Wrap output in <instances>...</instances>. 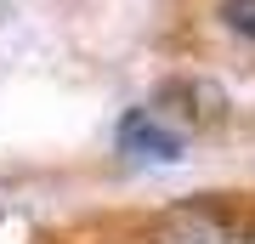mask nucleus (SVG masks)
I'll use <instances>...</instances> for the list:
<instances>
[{
	"label": "nucleus",
	"instance_id": "obj_1",
	"mask_svg": "<svg viewBox=\"0 0 255 244\" xmlns=\"http://www.w3.org/2000/svg\"><path fill=\"white\" fill-rule=\"evenodd\" d=\"M119 154L142 165H176L182 159V136H176L153 108H130L119 119Z\"/></svg>",
	"mask_w": 255,
	"mask_h": 244
},
{
	"label": "nucleus",
	"instance_id": "obj_2",
	"mask_svg": "<svg viewBox=\"0 0 255 244\" xmlns=\"http://www.w3.org/2000/svg\"><path fill=\"white\" fill-rule=\"evenodd\" d=\"M159 244H233L227 222H216L210 210H176L159 227Z\"/></svg>",
	"mask_w": 255,
	"mask_h": 244
},
{
	"label": "nucleus",
	"instance_id": "obj_3",
	"mask_svg": "<svg viewBox=\"0 0 255 244\" xmlns=\"http://www.w3.org/2000/svg\"><path fill=\"white\" fill-rule=\"evenodd\" d=\"M221 17H227V28H233V34L255 40V0H221Z\"/></svg>",
	"mask_w": 255,
	"mask_h": 244
}]
</instances>
